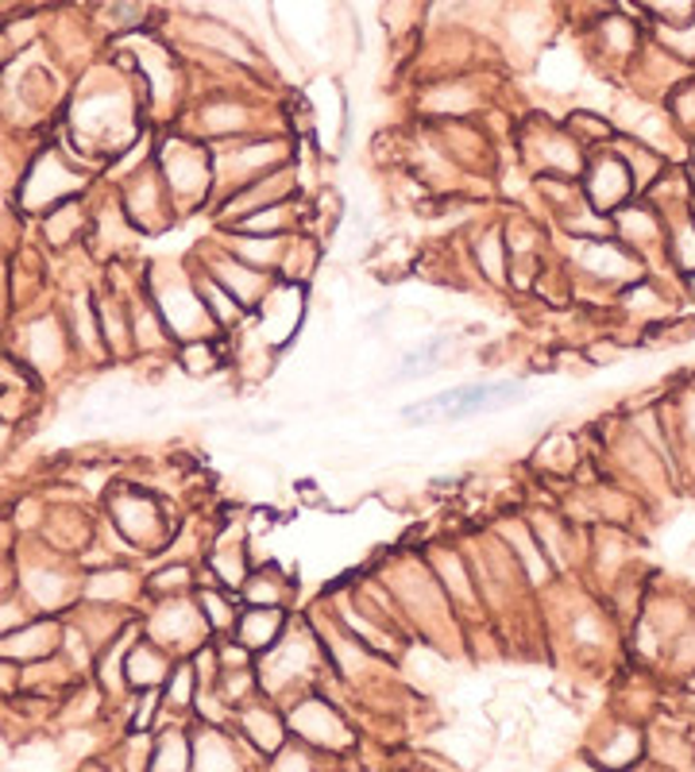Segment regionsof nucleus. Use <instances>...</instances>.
I'll use <instances>...</instances> for the list:
<instances>
[{
	"mask_svg": "<svg viewBox=\"0 0 695 772\" xmlns=\"http://www.w3.org/2000/svg\"><path fill=\"white\" fill-rule=\"evenodd\" d=\"M530 390L522 383H460L441 394H430L414 405H402L399 418L410 429H430V425H456L467 418H483V413L506 410V405H522Z\"/></svg>",
	"mask_w": 695,
	"mask_h": 772,
	"instance_id": "f257e3e1",
	"label": "nucleus"
},
{
	"mask_svg": "<svg viewBox=\"0 0 695 772\" xmlns=\"http://www.w3.org/2000/svg\"><path fill=\"white\" fill-rule=\"evenodd\" d=\"M155 170L163 178L167 193L178 205V213L185 209H198L209 193L216 190L213 178V151L209 143L185 140V136H171L155 148Z\"/></svg>",
	"mask_w": 695,
	"mask_h": 772,
	"instance_id": "f03ea898",
	"label": "nucleus"
},
{
	"mask_svg": "<svg viewBox=\"0 0 695 772\" xmlns=\"http://www.w3.org/2000/svg\"><path fill=\"white\" fill-rule=\"evenodd\" d=\"M143 290H148V298L155 302L159 317L167 321V329H171V337L178 344H182V340L221 337L205 302H201L198 287H193L190 267H185V271H151V282Z\"/></svg>",
	"mask_w": 695,
	"mask_h": 772,
	"instance_id": "7ed1b4c3",
	"label": "nucleus"
},
{
	"mask_svg": "<svg viewBox=\"0 0 695 772\" xmlns=\"http://www.w3.org/2000/svg\"><path fill=\"white\" fill-rule=\"evenodd\" d=\"M213 151V178L216 190L224 186V193L240 190V186L263 178L266 170H279L290 162V143L282 136H240V140L209 143Z\"/></svg>",
	"mask_w": 695,
	"mask_h": 772,
	"instance_id": "20e7f679",
	"label": "nucleus"
},
{
	"mask_svg": "<svg viewBox=\"0 0 695 772\" xmlns=\"http://www.w3.org/2000/svg\"><path fill=\"white\" fill-rule=\"evenodd\" d=\"M112 525L120 530V538L128 541V549L135 552H155L171 544V518L159 507V499L143 491H120V499H112Z\"/></svg>",
	"mask_w": 695,
	"mask_h": 772,
	"instance_id": "39448f33",
	"label": "nucleus"
},
{
	"mask_svg": "<svg viewBox=\"0 0 695 772\" xmlns=\"http://www.w3.org/2000/svg\"><path fill=\"white\" fill-rule=\"evenodd\" d=\"M120 209H124L128 224H132L135 232L151 235V232H167L171 224L178 221V205L171 201V193H167L163 178H159L155 162L151 167H143L140 174H132L124 182V190H120Z\"/></svg>",
	"mask_w": 695,
	"mask_h": 772,
	"instance_id": "423d86ee",
	"label": "nucleus"
},
{
	"mask_svg": "<svg viewBox=\"0 0 695 772\" xmlns=\"http://www.w3.org/2000/svg\"><path fill=\"white\" fill-rule=\"evenodd\" d=\"M302 321H305V290H302V282H286V279H274V287L266 290L260 309L252 313L255 332H260L274 352L286 348L290 340L298 337Z\"/></svg>",
	"mask_w": 695,
	"mask_h": 772,
	"instance_id": "0eeeda50",
	"label": "nucleus"
},
{
	"mask_svg": "<svg viewBox=\"0 0 695 772\" xmlns=\"http://www.w3.org/2000/svg\"><path fill=\"white\" fill-rule=\"evenodd\" d=\"M198 267L205 274H213V279L221 282V287L229 290V294L236 298V302L244 305L248 313H255V309H260V302L266 298V290L274 287V274L255 271V267L240 263V259L229 255L221 243H205V248L198 251Z\"/></svg>",
	"mask_w": 695,
	"mask_h": 772,
	"instance_id": "6e6552de",
	"label": "nucleus"
},
{
	"mask_svg": "<svg viewBox=\"0 0 695 772\" xmlns=\"http://www.w3.org/2000/svg\"><path fill=\"white\" fill-rule=\"evenodd\" d=\"M85 186V170H74L62 154L47 151L23 178V209L28 213H51L54 205L70 201Z\"/></svg>",
	"mask_w": 695,
	"mask_h": 772,
	"instance_id": "1a4fd4ad",
	"label": "nucleus"
},
{
	"mask_svg": "<svg viewBox=\"0 0 695 772\" xmlns=\"http://www.w3.org/2000/svg\"><path fill=\"white\" fill-rule=\"evenodd\" d=\"M205 630H209V622L193 595L159 599V606L151 611V622H148V638L155 641V645L198 649L201 641H205Z\"/></svg>",
	"mask_w": 695,
	"mask_h": 772,
	"instance_id": "9d476101",
	"label": "nucleus"
},
{
	"mask_svg": "<svg viewBox=\"0 0 695 772\" xmlns=\"http://www.w3.org/2000/svg\"><path fill=\"white\" fill-rule=\"evenodd\" d=\"M185 28H190V39L201 51L221 54L224 62H236V67H255V62H260V47H255L236 23L221 20V16H213V12L193 16Z\"/></svg>",
	"mask_w": 695,
	"mask_h": 772,
	"instance_id": "9b49d317",
	"label": "nucleus"
},
{
	"mask_svg": "<svg viewBox=\"0 0 695 772\" xmlns=\"http://www.w3.org/2000/svg\"><path fill=\"white\" fill-rule=\"evenodd\" d=\"M629 190H634V178L622 154H600L595 162H587V190L584 201L595 213H618L622 205H629Z\"/></svg>",
	"mask_w": 695,
	"mask_h": 772,
	"instance_id": "f8f14e48",
	"label": "nucleus"
},
{
	"mask_svg": "<svg viewBox=\"0 0 695 772\" xmlns=\"http://www.w3.org/2000/svg\"><path fill=\"white\" fill-rule=\"evenodd\" d=\"M140 591H148V580H140L132 568H97L82 583V599L89 606H124Z\"/></svg>",
	"mask_w": 695,
	"mask_h": 772,
	"instance_id": "ddd939ff",
	"label": "nucleus"
},
{
	"mask_svg": "<svg viewBox=\"0 0 695 772\" xmlns=\"http://www.w3.org/2000/svg\"><path fill=\"white\" fill-rule=\"evenodd\" d=\"M201 120V136L209 143L221 140H240V136H252V109L244 101H232V97H216V101H205L198 109Z\"/></svg>",
	"mask_w": 695,
	"mask_h": 772,
	"instance_id": "4468645a",
	"label": "nucleus"
},
{
	"mask_svg": "<svg viewBox=\"0 0 695 772\" xmlns=\"http://www.w3.org/2000/svg\"><path fill=\"white\" fill-rule=\"evenodd\" d=\"M282 630H286V614H282L279 606H248V611L236 618V641L248 653L279 645Z\"/></svg>",
	"mask_w": 695,
	"mask_h": 772,
	"instance_id": "2eb2a0df",
	"label": "nucleus"
},
{
	"mask_svg": "<svg viewBox=\"0 0 695 772\" xmlns=\"http://www.w3.org/2000/svg\"><path fill=\"white\" fill-rule=\"evenodd\" d=\"M174 352H178V368H182L193 383H205V379H213L221 368H229V348H224L216 337L182 340Z\"/></svg>",
	"mask_w": 695,
	"mask_h": 772,
	"instance_id": "dca6fc26",
	"label": "nucleus"
},
{
	"mask_svg": "<svg viewBox=\"0 0 695 772\" xmlns=\"http://www.w3.org/2000/svg\"><path fill=\"white\" fill-rule=\"evenodd\" d=\"M240 599H244L248 606H279V611H286V603H290L286 572H279L274 564L252 568L244 588H240Z\"/></svg>",
	"mask_w": 695,
	"mask_h": 772,
	"instance_id": "f3484780",
	"label": "nucleus"
},
{
	"mask_svg": "<svg viewBox=\"0 0 695 772\" xmlns=\"http://www.w3.org/2000/svg\"><path fill=\"white\" fill-rule=\"evenodd\" d=\"M472 259H475V271H480L483 279L503 287L506 274H511V248H506L503 229H483L480 235H475Z\"/></svg>",
	"mask_w": 695,
	"mask_h": 772,
	"instance_id": "a211bd4d",
	"label": "nucleus"
},
{
	"mask_svg": "<svg viewBox=\"0 0 695 772\" xmlns=\"http://www.w3.org/2000/svg\"><path fill=\"white\" fill-rule=\"evenodd\" d=\"M124 676L132 680V684H143V688L167 684V676H171L167 649L155 645L151 638H143L140 645H132V653H124Z\"/></svg>",
	"mask_w": 695,
	"mask_h": 772,
	"instance_id": "6ab92c4d",
	"label": "nucleus"
},
{
	"mask_svg": "<svg viewBox=\"0 0 695 772\" xmlns=\"http://www.w3.org/2000/svg\"><path fill=\"white\" fill-rule=\"evenodd\" d=\"M425 109L441 112V120H460V117H467V112H475V93H472V86H464V81L444 78L441 86H433Z\"/></svg>",
	"mask_w": 695,
	"mask_h": 772,
	"instance_id": "aec40b11",
	"label": "nucleus"
},
{
	"mask_svg": "<svg viewBox=\"0 0 695 772\" xmlns=\"http://www.w3.org/2000/svg\"><path fill=\"white\" fill-rule=\"evenodd\" d=\"M193 599H198L209 630H229V625H236V603H232V595L224 588H198Z\"/></svg>",
	"mask_w": 695,
	"mask_h": 772,
	"instance_id": "412c9836",
	"label": "nucleus"
},
{
	"mask_svg": "<svg viewBox=\"0 0 695 772\" xmlns=\"http://www.w3.org/2000/svg\"><path fill=\"white\" fill-rule=\"evenodd\" d=\"M564 132H568L576 143H607L611 140V124L603 117H595V112H587V109L572 112L568 124H564Z\"/></svg>",
	"mask_w": 695,
	"mask_h": 772,
	"instance_id": "4be33fe9",
	"label": "nucleus"
},
{
	"mask_svg": "<svg viewBox=\"0 0 695 772\" xmlns=\"http://www.w3.org/2000/svg\"><path fill=\"white\" fill-rule=\"evenodd\" d=\"M668 251H673V263L684 274H695V217H684L673 232H668Z\"/></svg>",
	"mask_w": 695,
	"mask_h": 772,
	"instance_id": "5701e85b",
	"label": "nucleus"
},
{
	"mask_svg": "<svg viewBox=\"0 0 695 772\" xmlns=\"http://www.w3.org/2000/svg\"><path fill=\"white\" fill-rule=\"evenodd\" d=\"M20 622H23L20 603H12V599H0V638H4V633H12Z\"/></svg>",
	"mask_w": 695,
	"mask_h": 772,
	"instance_id": "b1692460",
	"label": "nucleus"
},
{
	"mask_svg": "<svg viewBox=\"0 0 695 772\" xmlns=\"http://www.w3.org/2000/svg\"><path fill=\"white\" fill-rule=\"evenodd\" d=\"M684 560H688V564H692V568H695V541H692V544H688V552H684Z\"/></svg>",
	"mask_w": 695,
	"mask_h": 772,
	"instance_id": "393cba45",
	"label": "nucleus"
},
{
	"mask_svg": "<svg viewBox=\"0 0 695 772\" xmlns=\"http://www.w3.org/2000/svg\"><path fill=\"white\" fill-rule=\"evenodd\" d=\"M688 279H692V290H695V274H688Z\"/></svg>",
	"mask_w": 695,
	"mask_h": 772,
	"instance_id": "a878e982",
	"label": "nucleus"
}]
</instances>
